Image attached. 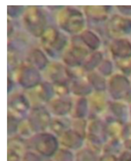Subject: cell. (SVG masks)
<instances>
[{"instance_id":"obj_1","label":"cell","mask_w":131,"mask_h":161,"mask_svg":"<svg viewBox=\"0 0 131 161\" xmlns=\"http://www.w3.org/2000/svg\"><path fill=\"white\" fill-rule=\"evenodd\" d=\"M9 114L15 118L21 119V114H27L30 112L32 105L24 90H15L10 93L8 98Z\"/></svg>"}]
</instances>
